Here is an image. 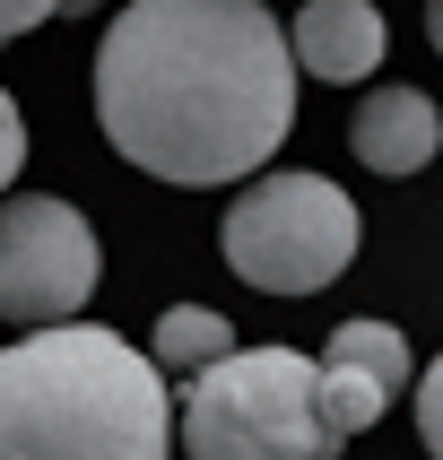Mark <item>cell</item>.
I'll return each mask as SVG.
<instances>
[{"mask_svg":"<svg viewBox=\"0 0 443 460\" xmlns=\"http://www.w3.org/2000/svg\"><path fill=\"white\" fill-rule=\"evenodd\" d=\"M322 409H331V426H339V435L357 443L365 426L391 409V391L374 383V374H357V365H322Z\"/></svg>","mask_w":443,"mask_h":460,"instance_id":"obj_10","label":"cell"},{"mask_svg":"<svg viewBox=\"0 0 443 460\" xmlns=\"http://www.w3.org/2000/svg\"><path fill=\"white\" fill-rule=\"evenodd\" d=\"M104 279L96 226L78 217L70 200H44V191H18L0 208V313L18 331H61Z\"/></svg>","mask_w":443,"mask_h":460,"instance_id":"obj_5","label":"cell"},{"mask_svg":"<svg viewBox=\"0 0 443 460\" xmlns=\"http://www.w3.org/2000/svg\"><path fill=\"white\" fill-rule=\"evenodd\" d=\"M18 165H26V113L0 104V174H18Z\"/></svg>","mask_w":443,"mask_h":460,"instance_id":"obj_12","label":"cell"},{"mask_svg":"<svg viewBox=\"0 0 443 460\" xmlns=\"http://www.w3.org/2000/svg\"><path fill=\"white\" fill-rule=\"evenodd\" d=\"M417 435H426V452L443 460V357L417 374Z\"/></svg>","mask_w":443,"mask_h":460,"instance_id":"obj_11","label":"cell"},{"mask_svg":"<svg viewBox=\"0 0 443 460\" xmlns=\"http://www.w3.org/2000/svg\"><path fill=\"white\" fill-rule=\"evenodd\" d=\"M426 35H435V52H443V0H426Z\"/></svg>","mask_w":443,"mask_h":460,"instance_id":"obj_14","label":"cell"},{"mask_svg":"<svg viewBox=\"0 0 443 460\" xmlns=\"http://www.w3.org/2000/svg\"><path fill=\"white\" fill-rule=\"evenodd\" d=\"M322 348H331L322 365H357V374H374L383 391H400V383H409V339L391 331V322H339Z\"/></svg>","mask_w":443,"mask_h":460,"instance_id":"obj_9","label":"cell"},{"mask_svg":"<svg viewBox=\"0 0 443 460\" xmlns=\"http://www.w3.org/2000/svg\"><path fill=\"white\" fill-rule=\"evenodd\" d=\"M52 9H70V0H0V26H9V35H26V26H44Z\"/></svg>","mask_w":443,"mask_h":460,"instance_id":"obj_13","label":"cell"},{"mask_svg":"<svg viewBox=\"0 0 443 460\" xmlns=\"http://www.w3.org/2000/svg\"><path fill=\"white\" fill-rule=\"evenodd\" d=\"M174 426L165 365L96 322L26 331L0 357V460H165Z\"/></svg>","mask_w":443,"mask_h":460,"instance_id":"obj_2","label":"cell"},{"mask_svg":"<svg viewBox=\"0 0 443 460\" xmlns=\"http://www.w3.org/2000/svg\"><path fill=\"white\" fill-rule=\"evenodd\" d=\"M148 357L165 365V374H208V365L235 357V322H226V313H208V305H174L165 322H156Z\"/></svg>","mask_w":443,"mask_h":460,"instance_id":"obj_8","label":"cell"},{"mask_svg":"<svg viewBox=\"0 0 443 460\" xmlns=\"http://www.w3.org/2000/svg\"><path fill=\"white\" fill-rule=\"evenodd\" d=\"M296 35L261 0H122L96 122L156 182H244L296 130Z\"/></svg>","mask_w":443,"mask_h":460,"instance_id":"obj_1","label":"cell"},{"mask_svg":"<svg viewBox=\"0 0 443 460\" xmlns=\"http://www.w3.org/2000/svg\"><path fill=\"white\" fill-rule=\"evenodd\" d=\"M348 148L374 165V174H417V165H435L443 148V113L426 87H374L357 104V122H348Z\"/></svg>","mask_w":443,"mask_h":460,"instance_id":"obj_7","label":"cell"},{"mask_svg":"<svg viewBox=\"0 0 443 460\" xmlns=\"http://www.w3.org/2000/svg\"><path fill=\"white\" fill-rule=\"evenodd\" d=\"M226 270L261 296H313L357 261V200L331 174H261L226 208Z\"/></svg>","mask_w":443,"mask_h":460,"instance_id":"obj_4","label":"cell"},{"mask_svg":"<svg viewBox=\"0 0 443 460\" xmlns=\"http://www.w3.org/2000/svg\"><path fill=\"white\" fill-rule=\"evenodd\" d=\"M182 452L191 460H339L348 435L322 409V357L235 348L226 365L191 374Z\"/></svg>","mask_w":443,"mask_h":460,"instance_id":"obj_3","label":"cell"},{"mask_svg":"<svg viewBox=\"0 0 443 460\" xmlns=\"http://www.w3.org/2000/svg\"><path fill=\"white\" fill-rule=\"evenodd\" d=\"M87 9H96V0H70V18H87Z\"/></svg>","mask_w":443,"mask_h":460,"instance_id":"obj_15","label":"cell"},{"mask_svg":"<svg viewBox=\"0 0 443 460\" xmlns=\"http://www.w3.org/2000/svg\"><path fill=\"white\" fill-rule=\"evenodd\" d=\"M287 35H296V61L331 87H357L383 70V9L374 0H305Z\"/></svg>","mask_w":443,"mask_h":460,"instance_id":"obj_6","label":"cell"}]
</instances>
